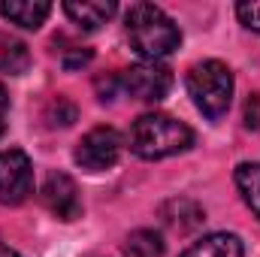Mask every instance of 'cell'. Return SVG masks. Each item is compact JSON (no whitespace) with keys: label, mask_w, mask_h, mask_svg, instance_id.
Returning <instances> with one entry per match:
<instances>
[{"label":"cell","mask_w":260,"mask_h":257,"mask_svg":"<svg viewBox=\"0 0 260 257\" xmlns=\"http://www.w3.org/2000/svg\"><path fill=\"white\" fill-rule=\"evenodd\" d=\"M0 257H18V251H12V248H9V245L0 239Z\"/></svg>","instance_id":"cell-20"},{"label":"cell","mask_w":260,"mask_h":257,"mask_svg":"<svg viewBox=\"0 0 260 257\" xmlns=\"http://www.w3.org/2000/svg\"><path fill=\"white\" fill-rule=\"evenodd\" d=\"M188 94L206 118H221L233 100V73L221 61L194 64L188 73Z\"/></svg>","instance_id":"cell-3"},{"label":"cell","mask_w":260,"mask_h":257,"mask_svg":"<svg viewBox=\"0 0 260 257\" xmlns=\"http://www.w3.org/2000/svg\"><path fill=\"white\" fill-rule=\"evenodd\" d=\"M127 257H164V239L154 230H133L124 242Z\"/></svg>","instance_id":"cell-14"},{"label":"cell","mask_w":260,"mask_h":257,"mask_svg":"<svg viewBox=\"0 0 260 257\" xmlns=\"http://www.w3.org/2000/svg\"><path fill=\"white\" fill-rule=\"evenodd\" d=\"M88 61H91V52H82V55H73V58H67L64 67H70V70H73V67H82V64H88Z\"/></svg>","instance_id":"cell-19"},{"label":"cell","mask_w":260,"mask_h":257,"mask_svg":"<svg viewBox=\"0 0 260 257\" xmlns=\"http://www.w3.org/2000/svg\"><path fill=\"white\" fill-rule=\"evenodd\" d=\"M127 40L142 58L157 61V58H167L170 52L179 49L182 34H179L176 21L160 6L133 3L127 9Z\"/></svg>","instance_id":"cell-2"},{"label":"cell","mask_w":260,"mask_h":257,"mask_svg":"<svg viewBox=\"0 0 260 257\" xmlns=\"http://www.w3.org/2000/svg\"><path fill=\"white\" fill-rule=\"evenodd\" d=\"M34 194V167L21 148L0 151V203L18 206Z\"/></svg>","instance_id":"cell-5"},{"label":"cell","mask_w":260,"mask_h":257,"mask_svg":"<svg viewBox=\"0 0 260 257\" xmlns=\"http://www.w3.org/2000/svg\"><path fill=\"white\" fill-rule=\"evenodd\" d=\"M64 12L70 15V21H76L79 27L85 30H97L100 24H106L112 15H115V3L112 0H67L64 3Z\"/></svg>","instance_id":"cell-9"},{"label":"cell","mask_w":260,"mask_h":257,"mask_svg":"<svg viewBox=\"0 0 260 257\" xmlns=\"http://www.w3.org/2000/svg\"><path fill=\"white\" fill-rule=\"evenodd\" d=\"M236 188L242 194L245 206L260 221V164H239L236 167Z\"/></svg>","instance_id":"cell-13"},{"label":"cell","mask_w":260,"mask_h":257,"mask_svg":"<svg viewBox=\"0 0 260 257\" xmlns=\"http://www.w3.org/2000/svg\"><path fill=\"white\" fill-rule=\"evenodd\" d=\"M30 67V52L21 40L9 37V34H0V73H9V76H21L24 70Z\"/></svg>","instance_id":"cell-12"},{"label":"cell","mask_w":260,"mask_h":257,"mask_svg":"<svg viewBox=\"0 0 260 257\" xmlns=\"http://www.w3.org/2000/svg\"><path fill=\"white\" fill-rule=\"evenodd\" d=\"M46 121H49L52 127H70V124L76 121V106H73L67 97H55V100L49 103V109H46Z\"/></svg>","instance_id":"cell-15"},{"label":"cell","mask_w":260,"mask_h":257,"mask_svg":"<svg viewBox=\"0 0 260 257\" xmlns=\"http://www.w3.org/2000/svg\"><path fill=\"white\" fill-rule=\"evenodd\" d=\"M160 215H164V221H167L173 230H179V233H188V230H194V227L203 224V209L197 206L194 200H185V197L170 200V203L160 209Z\"/></svg>","instance_id":"cell-11"},{"label":"cell","mask_w":260,"mask_h":257,"mask_svg":"<svg viewBox=\"0 0 260 257\" xmlns=\"http://www.w3.org/2000/svg\"><path fill=\"white\" fill-rule=\"evenodd\" d=\"M182 257H245V248L233 233H209L200 242H194Z\"/></svg>","instance_id":"cell-10"},{"label":"cell","mask_w":260,"mask_h":257,"mask_svg":"<svg viewBox=\"0 0 260 257\" xmlns=\"http://www.w3.org/2000/svg\"><path fill=\"white\" fill-rule=\"evenodd\" d=\"M245 127L260 130V94H251L245 103Z\"/></svg>","instance_id":"cell-17"},{"label":"cell","mask_w":260,"mask_h":257,"mask_svg":"<svg viewBox=\"0 0 260 257\" xmlns=\"http://www.w3.org/2000/svg\"><path fill=\"white\" fill-rule=\"evenodd\" d=\"M118 85L121 91L130 94L133 100H142V103H157L170 94L173 88V73L157 61H142V64L127 67L121 76H118Z\"/></svg>","instance_id":"cell-4"},{"label":"cell","mask_w":260,"mask_h":257,"mask_svg":"<svg viewBox=\"0 0 260 257\" xmlns=\"http://www.w3.org/2000/svg\"><path fill=\"white\" fill-rule=\"evenodd\" d=\"M6 115H9V97H6V88L0 85V136L6 130Z\"/></svg>","instance_id":"cell-18"},{"label":"cell","mask_w":260,"mask_h":257,"mask_svg":"<svg viewBox=\"0 0 260 257\" xmlns=\"http://www.w3.org/2000/svg\"><path fill=\"white\" fill-rule=\"evenodd\" d=\"M49 12H52V3L46 0H3L0 3V15L24 30H37L49 18Z\"/></svg>","instance_id":"cell-8"},{"label":"cell","mask_w":260,"mask_h":257,"mask_svg":"<svg viewBox=\"0 0 260 257\" xmlns=\"http://www.w3.org/2000/svg\"><path fill=\"white\" fill-rule=\"evenodd\" d=\"M118 154H121V136L115 127L88 130L76 145V164L88 173H103V170L115 167Z\"/></svg>","instance_id":"cell-6"},{"label":"cell","mask_w":260,"mask_h":257,"mask_svg":"<svg viewBox=\"0 0 260 257\" xmlns=\"http://www.w3.org/2000/svg\"><path fill=\"white\" fill-rule=\"evenodd\" d=\"M236 15L239 21L248 27V30H260V0H245L236 6Z\"/></svg>","instance_id":"cell-16"},{"label":"cell","mask_w":260,"mask_h":257,"mask_svg":"<svg viewBox=\"0 0 260 257\" xmlns=\"http://www.w3.org/2000/svg\"><path fill=\"white\" fill-rule=\"evenodd\" d=\"M130 151L142 160H160L179 151H188L194 145V130L185 121L164 115V112H145L130 127Z\"/></svg>","instance_id":"cell-1"},{"label":"cell","mask_w":260,"mask_h":257,"mask_svg":"<svg viewBox=\"0 0 260 257\" xmlns=\"http://www.w3.org/2000/svg\"><path fill=\"white\" fill-rule=\"evenodd\" d=\"M40 200L61 221H76L82 215L79 188H76V182L67 173H49L46 182H43V188H40Z\"/></svg>","instance_id":"cell-7"}]
</instances>
